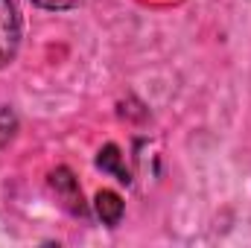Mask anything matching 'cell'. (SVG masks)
I'll use <instances>...</instances> for the list:
<instances>
[{"label":"cell","instance_id":"6da1fadb","mask_svg":"<svg viewBox=\"0 0 251 248\" xmlns=\"http://www.w3.org/2000/svg\"><path fill=\"white\" fill-rule=\"evenodd\" d=\"M24 38V18L15 0H0V70L15 62Z\"/></svg>","mask_w":251,"mask_h":248},{"label":"cell","instance_id":"5b68a950","mask_svg":"<svg viewBox=\"0 0 251 248\" xmlns=\"http://www.w3.org/2000/svg\"><path fill=\"white\" fill-rule=\"evenodd\" d=\"M18 134V114L12 111V105H0V149L9 146Z\"/></svg>","mask_w":251,"mask_h":248},{"label":"cell","instance_id":"8992f818","mask_svg":"<svg viewBox=\"0 0 251 248\" xmlns=\"http://www.w3.org/2000/svg\"><path fill=\"white\" fill-rule=\"evenodd\" d=\"M29 3L38 9H47V12H70V9L82 6L85 0H29Z\"/></svg>","mask_w":251,"mask_h":248},{"label":"cell","instance_id":"277c9868","mask_svg":"<svg viewBox=\"0 0 251 248\" xmlns=\"http://www.w3.org/2000/svg\"><path fill=\"white\" fill-rule=\"evenodd\" d=\"M97 167H100L102 173L114 175L120 184H131V173H128V167H126V155L120 152L117 143H105V146L100 149V155H97Z\"/></svg>","mask_w":251,"mask_h":248},{"label":"cell","instance_id":"7a4b0ae2","mask_svg":"<svg viewBox=\"0 0 251 248\" xmlns=\"http://www.w3.org/2000/svg\"><path fill=\"white\" fill-rule=\"evenodd\" d=\"M50 190L56 193V198L62 201L73 216H85V213H88V204H85V198H82V187H79L76 175H73L67 167H56V170L50 173Z\"/></svg>","mask_w":251,"mask_h":248},{"label":"cell","instance_id":"3957f363","mask_svg":"<svg viewBox=\"0 0 251 248\" xmlns=\"http://www.w3.org/2000/svg\"><path fill=\"white\" fill-rule=\"evenodd\" d=\"M94 210H97V216H100V222H102V225L117 228V225L123 222L126 201L114 193V190H100V193L94 196Z\"/></svg>","mask_w":251,"mask_h":248}]
</instances>
